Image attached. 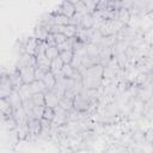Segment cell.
Listing matches in <instances>:
<instances>
[{
  "instance_id": "6da1fadb",
  "label": "cell",
  "mask_w": 153,
  "mask_h": 153,
  "mask_svg": "<svg viewBox=\"0 0 153 153\" xmlns=\"http://www.w3.org/2000/svg\"><path fill=\"white\" fill-rule=\"evenodd\" d=\"M81 86L86 90H96L98 86H100L103 79V66L102 65H94L92 67H88L84 69L81 73Z\"/></svg>"
},
{
  "instance_id": "7a4b0ae2",
  "label": "cell",
  "mask_w": 153,
  "mask_h": 153,
  "mask_svg": "<svg viewBox=\"0 0 153 153\" xmlns=\"http://www.w3.org/2000/svg\"><path fill=\"white\" fill-rule=\"evenodd\" d=\"M14 91L12 82L8 78V73L2 78V81L0 84V99H6L7 97H10V94Z\"/></svg>"
},
{
  "instance_id": "3957f363",
  "label": "cell",
  "mask_w": 153,
  "mask_h": 153,
  "mask_svg": "<svg viewBox=\"0 0 153 153\" xmlns=\"http://www.w3.org/2000/svg\"><path fill=\"white\" fill-rule=\"evenodd\" d=\"M54 13L56 14H62L67 18H72L74 14H75V10H74V6H73V2L72 1H63L56 11H54Z\"/></svg>"
},
{
  "instance_id": "277c9868",
  "label": "cell",
  "mask_w": 153,
  "mask_h": 153,
  "mask_svg": "<svg viewBox=\"0 0 153 153\" xmlns=\"http://www.w3.org/2000/svg\"><path fill=\"white\" fill-rule=\"evenodd\" d=\"M23 67H36V57L32 56V55H29L26 53L20 54L16 68L20 69Z\"/></svg>"
},
{
  "instance_id": "5b68a950",
  "label": "cell",
  "mask_w": 153,
  "mask_h": 153,
  "mask_svg": "<svg viewBox=\"0 0 153 153\" xmlns=\"http://www.w3.org/2000/svg\"><path fill=\"white\" fill-rule=\"evenodd\" d=\"M18 71L24 85H29L35 81V67H23Z\"/></svg>"
},
{
  "instance_id": "8992f818",
  "label": "cell",
  "mask_w": 153,
  "mask_h": 153,
  "mask_svg": "<svg viewBox=\"0 0 153 153\" xmlns=\"http://www.w3.org/2000/svg\"><path fill=\"white\" fill-rule=\"evenodd\" d=\"M37 45H38V39H36L33 36H31V37H29V38L25 39L24 47H23V53H26L29 55L35 56V51H36Z\"/></svg>"
},
{
  "instance_id": "52a82bcc",
  "label": "cell",
  "mask_w": 153,
  "mask_h": 153,
  "mask_svg": "<svg viewBox=\"0 0 153 153\" xmlns=\"http://www.w3.org/2000/svg\"><path fill=\"white\" fill-rule=\"evenodd\" d=\"M27 128H29V136L38 137L41 133V120H29Z\"/></svg>"
},
{
  "instance_id": "ba28073f",
  "label": "cell",
  "mask_w": 153,
  "mask_h": 153,
  "mask_svg": "<svg viewBox=\"0 0 153 153\" xmlns=\"http://www.w3.org/2000/svg\"><path fill=\"white\" fill-rule=\"evenodd\" d=\"M8 78H10V80H11V82H12V86H13L14 91H18V90L24 85V84H23V80H22V78H20L19 71H18L17 68H14L12 72L8 73Z\"/></svg>"
},
{
  "instance_id": "9c48e42d",
  "label": "cell",
  "mask_w": 153,
  "mask_h": 153,
  "mask_svg": "<svg viewBox=\"0 0 153 153\" xmlns=\"http://www.w3.org/2000/svg\"><path fill=\"white\" fill-rule=\"evenodd\" d=\"M36 57V67L42 69L43 72H49L50 71V60L45 56V54H42V55H37L35 56Z\"/></svg>"
},
{
  "instance_id": "30bf717a",
  "label": "cell",
  "mask_w": 153,
  "mask_h": 153,
  "mask_svg": "<svg viewBox=\"0 0 153 153\" xmlns=\"http://www.w3.org/2000/svg\"><path fill=\"white\" fill-rule=\"evenodd\" d=\"M59 100L60 98L51 91H47L44 92V102H45V106L48 108H56L59 105Z\"/></svg>"
},
{
  "instance_id": "8fae6325",
  "label": "cell",
  "mask_w": 153,
  "mask_h": 153,
  "mask_svg": "<svg viewBox=\"0 0 153 153\" xmlns=\"http://www.w3.org/2000/svg\"><path fill=\"white\" fill-rule=\"evenodd\" d=\"M6 99L8 100V103L11 104V106H12L13 110L20 109L22 105H23V100H22V98H20L18 91H13V92L10 94V97H7Z\"/></svg>"
},
{
  "instance_id": "7c38bea8",
  "label": "cell",
  "mask_w": 153,
  "mask_h": 153,
  "mask_svg": "<svg viewBox=\"0 0 153 153\" xmlns=\"http://www.w3.org/2000/svg\"><path fill=\"white\" fill-rule=\"evenodd\" d=\"M42 82H43L47 91H51L54 88L55 84H56V78L51 72H47L43 76V79H42Z\"/></svg>"
},
{
  "instance_id": "4fadbf2b",
  "label": "cell",
  "mask_w": 153,
  "mask_h": 153,
  "mask_svg": "<svg viewBox=\"0 0 153 153\" xmlns=\"http://www.w3.org/2000/svg\"><path fill=\"white\" fill-rule=\"evenodd\" d=\"M76 29H78L76 26L68 24V25H65V26H60L57 33H62V35H65L67 38H73V37H75V35H76Z\"/></svg>"
},
{
  "instance_id": "5bb4252c",
  "label": "cell",
  "mask_w": 153,
  "mask_h": 153,
  "mask_svg": "<svg viewBox=\"0 0 153 153\" xmlns=\"http://www.w3.org/2000/svg\"><path fill=\"white\" fill-rule=\"evenodd\" d=\"M49 32L47 31V29L44 26H42L41 24H38L36 27H35V31H33V37L41 42H45L47 37H48Z\"/></svg>"
},
{
  "instance_id": "9a60e30c",
  "label": "cell",
  "mask_w": 153,
  "mask_h": 153,
  "mask_svg": "<svg viewBox=\"0 0 153 153\" xmlns=\"http://www.w3.org/2000/svg\"><path fill=\"white\" fill-rule=\"evenodd\" d=\"M62 67H63V63H62L61 59L57 56V57H55V59H53V60L50 61V71H49V72H51V73L56 76V75H59V74L61 73Z\"/></svg>"
},
{
  "instance_id": "2e32d148",
  "label": "cell",
  "mask_w": 153,
  "mask_h": 153,
  "mask_svg": "<svg viewBox=\"0 0 153 153\" xmlns=\"http://www.w3.org/2000/svg\"><path fill=\"white\" fill-rule=\"evenodd\" d=\"M27 86H29V90H30L31 94H36V93H44V92H47V90H45V87H44L43 82H42V81H38V80L32 81V82H31V84H29Z\"/></svg>"
},
{
  "instance_id": "e0dca14e",
  "label": "cell",
  "mask_w": 153,
  "mask_h": 153,
  "mask_svg": "<svg viewBox=\"0 0 153 153\" xmlns=\"http://www.w3.org/2000/svg\"><path fill=\"white\" fill-rule=\"evenodd\" d=\"M130 13H129V11L127 10V8H123V7H121V8H118L117 10V14H116V19L118 20V22H121L123 25H126L129 20H130Z\"/></svg>"
},
{
  "instance_id": "ac0fdd59",
  "label": "cell",
  "mask_w": 153,
  "mask_h": 153,
  "mask_svg": "<svg viewBox=\"0 0 153 153\" xmlns=\"http://www.w3.org/2000/svg\"><path fill=\"white\" fill-rule=\"evenodd\" d=\"M94 25V19L91 14H85L81 17V20L78 25V27L80 29H92Z\"/></svg>"
},
{
  "instance_id": "d6986e66",
  "label": "cell",
  "mask_w": 153,
  "mask_h": 153,
  "mask_svg": "<svg viewBox=\"0 0 153 153\" xmlns=\"http://www.w3.org/2000/svg\"><path fill=\"white\" fill-rule=\"evenodd\" d=\"M60 109L65 110V111H71L73 109V98H69L67 96H62L59 100V105Z\"/></svg>"
},
{
  "instance_id": "ffe728a7",
  "label": "cell",
  "mask_w": 153,
  "mask_h": 153,
  "mask_svg": "<svg viewBox=\"0 0 153 153\" xmlns=\"http://www.w3.org/2000/svg\"><path fill=\"white\" fill-rule=\"evenodd\" d=\"M0 112H1L4 116H6L7 118L12 116L13 109H12V106H11V104L8 103L7 99H0Z\"/></svg>"
},
{
  "instance_id": "44dd1931",
  "label": "cell",
  "mask_w": 153,
  "mask_h": 153,
  "mask_svg": "<svg viewBox=\"0 0 153 153\" xmlns=\"http://www.w3.org/2000/svg\"><path fill=\"white\" fill-rule=\"evenodd\" d=\"M53 14V23L55 25H59V26H65V25H68L69 24V18L62 16V14H56V13H51Z\"/></svg>"
},
{
  "instance_id": "7402d4cb",
  "label": "cell",
  "mask_w": 153,
  "mask_h": 153,
  "mask_svg": "<svg viewBox=\"0 0 153 153\" xmlns=\"http://www.w3.org/2000/svg\"><path fill=\"white\" fill-rule=\"evenodd\" d=\"M73 50H65V51H60L59 57L61 59L63 65H71L72 60H73Z\"/></svg>"
},
{
  "instance_id": "603a6c76",
  "label": "cell",
  "mask_w": 153,
  "mask_h": 153,
  "mask_svg": "<svg viewBox=\"0 0 153 153\" xmlns=\"http://www.w3.org/2000/svg\"><path fill=\"white\" fill-rule=\"evenodd\" d=\"M30 100L32 102V104L35 106H45V102H44V93H36L32 94Z\"/></svg>"
},
{
  "instance_id": "cb8c5ba5",
  "label": "cell",
  "mask_w": 153,
  "mask_h": 153,
  "mask_svg": "<svg viewBox=\"0 0 153 153\" xmlns=\"http://www.w3.org/2000/svg\"><path fill=\"white\" fill-rule=\"evenodd\" d=\"M73 2V6H74V10H75V13H79L81 16L84 14H90L86 10V6H85V2L84 1H72Z\"/></svg>"
},
{
  "instance_id": "d4e9b609",
  "label": "cell",
  "mask_w": 153,
  "mask_h": 153,
  "mask_svg": "<svg viewBox=\"0 0 153 153\" xmlns=\"http://www.w3.org/2000/svg\"><path fill=\"white\" fill-rule=\"evenodd\" d=\"M59 54H60V51H59V49H57V47H56V45L47 47V49H45V56H47L50 61H51L53 59L57 57V56H59Z\"/></svg>"
},
{
  "instance_id": "484cf974",
  "label": "cell",
  "mask_w": 153,
  "mask_h": 153,
  "mask_svg": "<svg viewBox=\"0 0 153 153\" xmlns=\"http://www.w3.org/2000/svg\"><path fill=\"white\" fill-rule=\"evenodd\" d=\"M54 116H55V111L53 108H48V106H44V110H43V120H47L49 122H51L54 120Z\"/></svg>"
},
{
  "instance_id": "4316f807",
  "label": "cell",
  "mask_w": 153,
  "mask_h": 153,
  "mask_svg": "<svg viewBox=\"0 0 153 153\" xmlns=\"http://www.w3.org/2000/svg\"><path fill=\"white\" fill-rule=\"evenodd\" d=\"M53 36H54V39H55V44L56 45L63 43L67 39V37L65 35H62V33H53Z\"/></svg>"
},
{
  "instance_id": "83f0119b",
  "label": "cell",
  "mask_w": 153,
  "mask_h": 153,
  "mask_svg": "<svg viewBox=\"0 0 153 153\" xmlns=\"http://www.w3.org/2000/svg\"><path fill=\"white\" fill-rule=\"evenodd\" d=\"M44 74H45V72H43L42 69H39V68H37V67H35V80H38V81H42V79H43V76H44Z\"/></svg>"
},
{
  "instance_id": "f1b7e54d",
  "label": "cell",
  "mask_w": 153,
  "mask_h": 153,
  "mask_svg": "<svg viewBox=\"0 0 153 153\" xmlns=\"http://www.w3.org/2000/svg\"><path fill=\"white\" fill-rule=\"evenodd\" d=\"M7 73H2V72H0V84H1V81H2V78L6 75Z\"/></svg>"
}]
</instances>
